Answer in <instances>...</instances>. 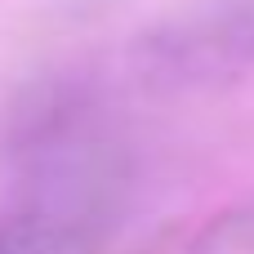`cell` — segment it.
Wrapping results in <instances>:
<instances>
[{"mask_svg": "<svg viewBox=\"0 0 254 254\" xmlns=\"http://www.w3.org/2000/svg\"><path fill=\"white\" fill-rule=\"evenodd\" d=\"M138 63L161 85L254 80V0H210L174 13L138 45Z\"/></svg>", "mask_w": 254, "mask_h": 254, "instance_id": "1", "label": "cell"}, {"mask_svg": "<svg viewBox=\"0 0 254 254\" xmlns=\"http://www.w3.org/2000/svg\"><path fill=\"white\" fill-rule=\"evenodd\" d=\"M0 254H4V246H0Z\"/></svg>", "mask_w": 254, "mask_h": 254, "instance_id": "3", "label": "cell"}, {"mask_svg": "<svg viewBox=\"0 0 254 254\" xmlns=\"http://www.w3.org/2000/svg\"><path fill=\"white\" fill-rule=\"evenodd\" d=\"M179 254H254V201L205 219L179 246Z\"/></svg>", "mask_w": 254, "mask_h": 254, "instance_id": "2", "label": "cell"}]
</instances>
